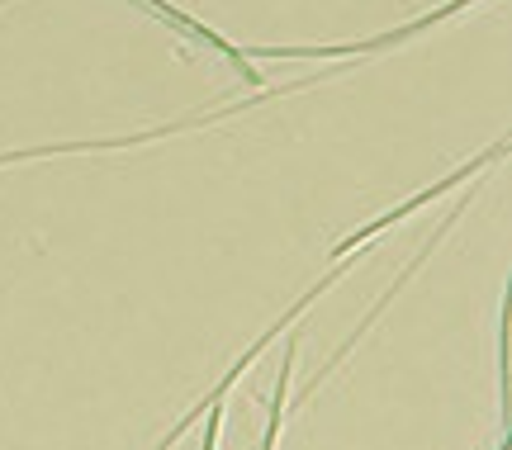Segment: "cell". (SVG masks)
Here are the masks:
<instances>
[{"mask_svg": "<svg viewBox=\"0 0 512 450\" xmlns=\"http://www.w3.org/2000/svg\"><path fill=\"white\" fill-rule=\"evenodd\" d=\"M503 152H508V138H498V143L489 147V152H479V157H470L465 166H456V171H446V176H441L437 185H427V190H418V195H408L403 204H394V209H384L380 218H370V223H361L356 233L342 237V242L332 247V261H342V256L356 252L361 242H370V237H380L384 228H394V223H403V218H413L418 209H427V204H437V199L446 195V190H456V185H465L470 176H479V171H489V166H494L498 157H503Z\"/></svg>", "mask_w": 512, "mask_h": 450, "instance_id": "obj_1", "label": "cell"}, {"mask_svg": "<svg viewBox=\"0 0 512 450\" xmlns=\"http://www.w3.org/2000/svg\"><path fill=\"white\" fill-rule=\"evenodd\" d=\"M294 356H299V337H290V351H285V365H280V379H275V398H271V413H266V436H261V450H275L280 427H285V384H290Z\"/></svg>", "mask_w": 512, "mask_h": 450, "instance_id": "obj_2", "label": "cell"}]
</instances>
